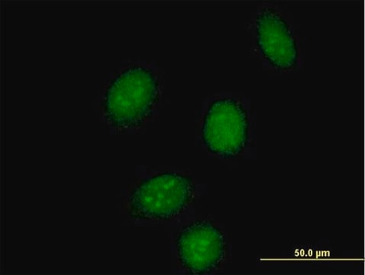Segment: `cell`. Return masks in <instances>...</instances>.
Instances as JSON below:
<instances>
[{
  "label": "cell",
  "instance_id": "3",
  "mask_svg": "<svg viewBox=\"0 0 365 275\" xmlns=\"http://www.w3.org/2000/svg\"><path fill=\"white\" fill-rule=\"evenodd\" d=\"M250 123L244 105L232 98L212 102L202 127V140L207 150L222 158L240 155L248 145Z\"/></svg>",
  "mask_w": 365,
  "mask_h": 275
},
{
  "label": "cell",
  "instance_id": "4",
  "mask_svg": "<svg viewBox=\"0 0 365 275\" xmlns=\"http://www.w3.org/2000/svg\"><path fill=\"white\" fill-rule=\"evenodd\" d=\"M178 256L182 268L190 274H210L217 271L227 255V241L211 222L198 220L180 232Z\"/></svg>",
  "mask_w": 365,
  "mask_h": 275
},
{
  "label": "cell",
  "instance_id": "1",
  "mask_svg": "<svg viewBox=\"0 0 365 275\" xmlns=\"http://www.w3.org/2000/svg\"><path fill=\"white\" fill-rule=\"evenodd\" d=\"M159 98V83L151 69L135 66L119 73L107 87L105 118L118 129L141 125L152 115Z\"/></svg>",
  "mask_w": 365,
  "mask_h": 275
},
{
  "label": "cell",
  "instance_id": "2",
  "mask_svg": "<svg viewBox=\"0 0 365 275\" xmlns=\"http://www.w3.org/2000/svg\"><path fill=\"white\" fill-rule=\"evenodd\" d=\"M195 193L192 179L175 172L144 179L133 190L128 201L131 217L147 220L173 219L188 207Z\"/></svg>",
  "mask_w": 365,
  "mask_h": 275
},
{
  "label": "cell",
  "instance_id": "5",
  "mask_svg": "<svg viewBox=\"0 0 365 275\" xmlns=\"http://www.w3.org/2000/svg\"><path fill=\"white\" fill-rule=\"evenodd\" d=\"M255 22L257 45L263 58L278 71L295 69L299 60V42L284 15L266 6L257 14Z\"/></svg>",
  "mask_w": 365,
  "mask_h": 275
}]
</instances>
